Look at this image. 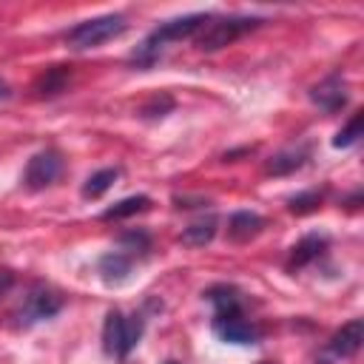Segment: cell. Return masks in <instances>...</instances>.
I'll return each instance as SVG.
<instances>
[{"label":"cell","mask_w":364,"mask_h":364,"mask_svg":"<svg viewBox=\"0 0 364 364\" xmlns=\"http://www.w3.org/2000/svg\"><path fill=\"white\" fill-rule=\"evenodd\" d=\"M148 208H151V196L136 193V196H125V199H119L117 205L105 208L100 219H102V222H119V219L136 216V213H142V210H148Z\"/></svg>","instance_id":"cell-16"},{"label":"cell","mask_w":364,"mask_h":364,"mask_svg":"<svg viewBox=\"0 0 364 364\" xmlns=\"http://www.w3.org/2000/svg\"><path fill=\"white\" fill-rule=\"evenodd\" d=\"M361 344H364V321L361 318H353L341 330L333 333V338L327 341V350L336 358H353L361 350Z\"/></svg>","instance_id":"cell-10"},{"label":"cell","mask_w":364,"mask_h":364,"mask_svg":"<svg viewBox=\"0 0 364 364\" xmlns=\"http://www.w3.org/2000/svg\"><path fill=\"white\" fill-rule=\"evenodd\" d=\"M216 228H219V219H216L213 213H208V216H202V219L191 222V225L182 230L179 242H182V245H188V247H205V245L216 236Z\"/></svg>","instance_id":"cell-15"},{"label":"cell","mask_w":364,"mask_h":364,"mask_svg":"<svg viewBox=\"0 0 364 364\" xmlns=\"http://www.w3.org/2000/svg\"><path fill=\"white\" fill-rule=\"evenodd\" d=\"M327 250V239L318 236V233H310L304 239H299L293 247H290V259H287V267L290 270H299V267H307L310 262H316L321 253Z\"/></svg>","instance_id":"cell-13"},{"label":"cell","mask_w":364,"mask_h":364,"mask_svg":"<svg viewBox=\"0 0 364 364\" xmlns=\"http://www.w3.org/2000/svg\"><path fill=\"white\" fill-rule=\"evenodd\" d=\"M318 205H321V191H301V193H296V196L287 199V210L296 213V216L313 213Z\"/></svg>","instance_id":"cell-21"},{"label":"cell","mask_w":364,"mask_h":364,"mask_svg":"<svg viewBox=\"0 0 364 364\" xmlns=\"http://www.w3.org/2000/svg\"><path fill=\"white\" fill-rule=\"evenodd\" d=\"M205 299L213 304V313H236V310H245L242 304V293L230 284H216L205 293Z\"/></svg>","instance_id":"cell-17"},{"label":"cell","mask_w":364,"mask_h":364,"mask_svg":"<svg viewBox=\"0 0 364 364\" xmlns=\"http://www.w3.org/2000/svg\"><path fill=\"white\" fill-rule=\"evenodd\" d=\"M173 108H176V102H173L171 94H156V97H151V100L139 108V117H142V119H162V117H168Z\"/></svg>","instance_id":"cell-20"},{"label":"cell","mask_w":364,"mask_h":364,"mask_svg":"<svg viewBox=\"0 0 364 364\" xmlns=\"http://www.w3.org/2000/svg\"><path fill=\"white\" fill-rule=\"evenodd\" d=\"M213 333L228 341V344H239V347H247V344H256L262 330L245 318V310H236V313H213V321H210Z\"/></svg>","instance_id":"cell-6"},{"label":"cell","mask_w":364,"mask_h":364,"mask_svg":"<svg viewBox=\"0 0 364 364\" xmlns=\"http://www.w3.org/2000/svg\"><path fill=\"white\" fill-rule=\"evenodd\" d=\"M264 20L262 17H213L193 34V43L199 51H219L225 46H230L233 40H239L242 34L259 28Z\"/></svg>","instance_id":"cell-5"},{"label":"cell","mask_w":364,"mask_h":364,"mask_svg":"<svg viewBox=\"0 0 364 364\" xmlns=\"http://www.w3.org/2000/svg\"><path fill=\"white\" fill-rule=\"evenodd\" d=\"M310 159V151L307 145H299V148H284V151H276L267 162H264V173L270 176H290L296 171H301Z\"/></svg>","instance_id":"cell-11"},{"label":"cell","mask_w":364,"mask_h":364,"mask_svg":"<svg viewBox=\"0 0 364 364\" xmlns=\"http://www.w3.org/2000/svg\"><path fill=\"white\" fill-rule=\"evenodd\" d=\"M11 284H14V273L11 270H0V299L9 293Z\"/></svg>","instance_id":"cell-23"},{"label":"cell","mask_w":364,"mask_h":364,"mask_svg":"<svg viewBox=\"0 0 364 364\" xmlns=\"http://www.w3.org/2000/svg\"><path fill=\"white\" fill-rule=\"evenodd\" d=\"M9 97H11V88L6 80H0V100H9Z\"/></svg>","instance_id":"cell-24"},{"label":"cell","mask_w":364,"mask_h":364,"mask_svg":"<svg viewBox=\"0 0 364 364\" xmlns=\"http://www.w3.org/2000/svg\"><path fill=\"white\" fill-rule=\"evenodd\" d=\"M117 245L125 250V253H131V256H136V253H148L151 250V236L145 233V230H125V233H119L117 236Z\"/></svg>","instance_id":"cell-19"},{"label":"cell","mask_w":364,"mask_h":364,"mask_svg":"<svg viewBox=\"0 0 364 364\" xmlns=\"http://www.w3.org/2000/svg\"><path fill=\"white\" fill-rule=\"evenodd\" d=\"M361 125H364V114H353V119L333 136V148H350L358 142L361 136Z\"/></svg>","instance_id":"cell-22"},{"label":"cell","mask_w":364,"mask_h":364,"mask_svg":"<svg viewBox=\"0 0 364 364\" xmlns=\"http://www.w3.org/2000/svg\"><path fill=\"white\" fill-rule=\"evenodd\" d=\"M134 264H136V256H131V253H125V250H108V253L100 256L97 273H100V279H102L108 287H119V284H125V282L131 279Z\"/></svg>","instance_id":"cell-9"},{"label":"cell","mask_w":364,"mask_h":364,"mask_svg":"<svg viewBox=\"0 0 364 364\" xmlns=\"http://www.w3.org/2000/svg\"><path fill=\"white\" fill-rule=\"evenodd\" d=\"M125 28H128L125 14H102V17H91V20L77 23L74 28L65 31L63 40L74 51H88V48H97V46L119 37Z\"/></svg>","instance_id":"cell-4"},{"label":"cell","mask_w":364,"mask_h":364,"mask_svg":"<svg viewBox=\"0 0 364 364\" xmlns=\"http://www.w3.org/2000/svg\"><path fill=\"white\" fill-rule=\"evenodd\" d=\"M165 364H176V361H165Z\"/></svg>","instance_id":"cell-25"},{"label":"cell","mask_w":364,"mask_h":364,"mask_svg":"<svg viewBox=\"0 0 364 364\" xmlns=\"http://www.w3.org/2000/svg\"><path fill=\"white\" fill-rule=\"evenodd\" d=\"M208 20H210L208 11H196V14H185V17H176V20H168V23H162V26H156V28L136 46V51L131 54V63H134L136 68H151V65L159 60V54H162V48H165L168 43L193 37Z\"/></svg>","instance_id":"cell-1"},{"label":"cell","mask_w":364,"mask_h":364,"mask_svg":"<svg viewBox=\"0 0 364 364\" xmlns=\"http://www.w3.org/2000/svg\"><path fill=\"white\" fill-rule=\"evenodd\" d=\"M60 310H63V296L57 290H51L48 284L34 282L26 290V296L20 299V304L14 307L11 318H14V327L28 330V327H34V324H40L46 318H54Z\"/></svg>","instance_id":"cell-3"},{"label":"cell","mask_w":364,"mask_h":364,"mask_svg":"<svg viewBox=\"0 0 364 364\" xmlns=\"http://www.w3.org/2000/svg\"><path fill=\"white\" fill-rule=\"evenodd\" d=\"M262 228H264V219L259 213H253V210H236L228 219V239L236 242V245H245V242L256 239L262 233Z\"/></svg>","instance_id":"cell-12"},{"label":"cell","mask_w":364,"mask_h":364,"mask_svg":"<svg viewBox=\"0 0 364 364\" xmlns=\"http://www.w3.org/2000/svg\"><path fill=\"white\" fill-rule=\"evenodd\" d=\"M68 80H71V65H51L34 80V91L37 97H57L65 91Z\"/></svg>","instance_id":"cell-14"},{"label":"cell","mask_w":364,"mask_h":364,"mask_svg":"<svg viewBox=\"0 0 364 364\" xmlns=\"http://www.w3.org/2000/svg\"><path fill=\"white\" fill-rule=\"evenodd\" d=\"M117 176H119V168H102V171H97V173H91L85 182H82V199H100L114 182H117Z\"/></svg>","instance_id":"cell-18"},{"label":"cell","mask_w":364,"mask_h":364,"mask_svg":"<svg viewBox=\"0 0 364 364\" xmlns=\"http://www.w3.org/2000/svg\"><path fill=\"white\" fill-rule=\"evenodd\" d=\"M60 173H63V156L54 148H46L28 159V165L23 171V185L28 191H43V188L54 185L60 179Z\"/></svg>","instance_id":"cell-7"},{"label":"cell","mask_w":364,"mask_h":364,"mask_svg":"<svg viewBox=\"0 0 364 364\" xmlns=\"http://www.w3.org/2000/svg\"><path fill=\"white\" fill-rule=\"evenodd\" d=\"M145 330V316L142 313H119V310H108L105 324H102V350L111 358H128V353L139 344Z\"/></svg>","instance_id":"cell-2"},{"label":"cell","mask_w":364,"mask_h":364,"mask_svg":"<svg viewBox=\"0 0 364 364\" xmlns=\"http://www.w3.org/2000/svg\"><path fill=\"white\" fill-rule=\"evenodd\" d=\"M310 102L318 105L324 114H336L347 105V82L341 80V74H327L324 80H318L310 88Z\"/></svg>","instance_id":"cell-8"}]
</instances>
